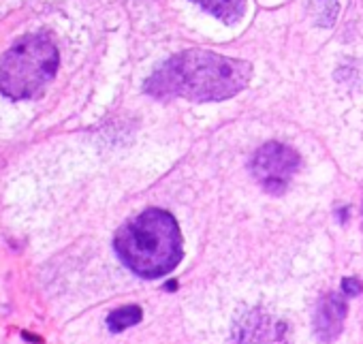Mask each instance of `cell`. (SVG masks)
<instances>
[{
	"label": "cell",
	"mask_w": 363,
	"mask_h": 344,
	"mask_svg": "<svg viewBox=\"0 0 363 344\" xmlns=\"http://www.w3.org/2000/svg\"><path fill=\"white\" fill-rule=\"evenodd\" d=\"M297 167V152L276 141L265 143L252 158V174L257 182L272 195H280L286 191Z\"/></svg>",
	"instance_id": "obj_4"
},
{
	"label": "cell",
	"mask_w": 363,
	"mask_h": 344,
	"mask_svg": "<svg viewBox=\"0 0 363 344\" xmlns=\"http://www.w3.org/2000/svg\"><path fill=\"white\" fill-rule=\"evenodd\" d=\"M122 263L141 278H160L182 261V233L164 210H145L130 218L116 235Z\"/></svg>",
	"instance_id": "obj_2"
},
{
	"label": "cell",
	"mask_w": 363,
	"mask_h": 344,
	"mask_svg": "<svg viewBox=\"0 0 363 344\" xmlns=\"http://www.w3.org/2000/svg\"><path fill=\"white\" fill-rule=\"evenodd\" d=\"M58 69V50L45 35H28L0 60V92L22 101L43 92Z\"/></svg>",
	"instance_id": "obj_3"
},
{
	"label": "cell",
	"mask_w": 363,
	"mask_h": 344,
	"mask_svg": "<svg viewBox=\"0 0 363 344\" xmlns=\"http://www.w3.org/2000/svg\"><path fill=\"white\" fill-rule=\"evenodd\" d=\"M252 77L246 60L216 52L191 50L169 58L145 82V92L156 99H186L195 103L225 101L242 92Z\"/></svg>",
	"instance_id": "obj_1"
},
{
	"label": "cell",
	"mask_w": 363,
	"mask_h": 344,
	"mask_svg": "<svg viewBox=\"0 0 363 344\" xmlns=\"http://www.w3.org/2000/svg\"><path fill=\"white\" fill-rule=\"evenodd\" d=\"M348 314V304L342 293H327L320 297L314 310V331L320 342H333L342 329Z\"/></svg>",
	"instance_id": "obj_6"
},
{
	"label": "cell",
	"mask_w": 363,
	"mask_h": 344,
	"mask_svg": "<svg viewBox=\"0 0 363 344\" xmlns=\"http://www.w3.org/2000/svg\"><path fill=\"white\" fill-rule=\"evenodd\" d=\"M24 338H26V340H33V344H39V342H41L39 338H35V335H30V333H24Z\"/></svg>",
	"instance_id": "obj_11"
},
{
	"label": "cell",
	"mask_w": 363,
	"mask_h": 344,
	"mask_svg": "<svg viewBox=\"0 0 363 344\" xmlns=\"http://www.w3.org/2000/svg\"><path fill=\"white\" fill-rule=\"evenodd\" d=\"M286 342H289L286 323L261 308H252L244 312L233 327V344H286Z\"/></svg>",
	"instance_id": "obj_5"
},
{
	"label": "cell",
	"mask_w": 363,
	"mask_h": 344,
	"mask_svg": "<svg viewBox=\"0 0 363 344\" xmlns=\"http://www.w3.org/2000/svg\"><path fill=\"white\" fill-rule=\"evenodd\" d=\"M310 11L320 26H331L337 18V0H308Z\"/></svg>",
	"instance_id": "obj_9"
},
{
	"label": "cell",
	"mask_w": 363,
	"mask_h": 344,
	"mask_svg": "<svg viewBox=\"0 0 363 344\" xmlns=\"http://www.w3.org/2000/svg\"><path fill=\"white\" fill-rule=\"evenodd\" d=\"M193 3L227 24H235L246 9V0H193Z\"/></svg>",
	"instance_id": "obj_7"
},
{
	"label": "cell",
	"mask_w": 363,
	"mask_h": 344,
	"mask_svg": "<svg viewBox=\"0 0 363 344\" xmlns=\"http://www.w3.org/2000/svg\"><path fill=\"white\" fill-rule=\"evenodd\" d=\"M141 308L139 306H124V308H118L113 310L109 316H107V325L113 333L122 331V329H128L133 325H137L141 321Z\"/></svg>",
	"instance_id": "obj_8"
},
{
	"label": "cell",
	"mask_w": 363,
	"mask_h": 344,
	"mask_svg": "<svg viewBox=\"0 0 363 344\" xmlns=\"http://www.w3.org/2000/svg\"><path fill=\"white\" fill-rule=\"evenodd\" d=\"M342 291H344V295H348V297H357V295H361L363 284H361L359 278H344V280H342Z\"/></svg>",
	"instance_id": "obj_10"
}]
</instances>
